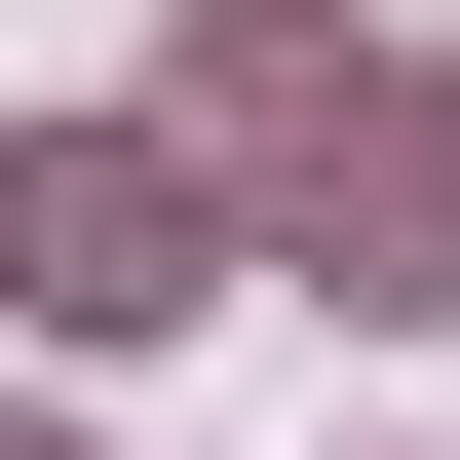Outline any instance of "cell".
<instances>
[{"label": "cell", "instance_id": "6da1fadb", "mask_svg": "<svg viewBox=\"0 0 460 460\" xmlns=\"http://www.w3.org/2000/svg\"><path fill=\"white\" fill-rule=\"evenodd\" d=\"M0 307H39V345H154V307H230L192 154H115V115H77V154H0Z\"/></svg>", "mask_w": 460, "mask_h": 460}, {"label": "cell", "instance_id": "7a4b0ae2", "mask_svg": "<svg viewBox=\"0 0 460 460\" xmlns=\"http://www.w3.org/2000/svg\"><path fill=\"white\" fill-rule=\"evenodd\" d=\"M0 460H77V422H0Z\"/></svg>", "mask_w": 460, "mask_h": 460}]
</instances>
